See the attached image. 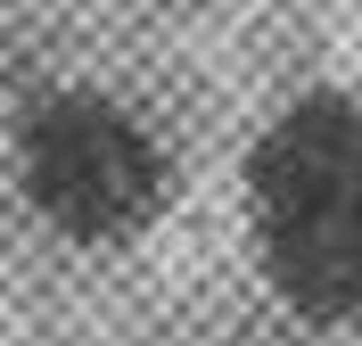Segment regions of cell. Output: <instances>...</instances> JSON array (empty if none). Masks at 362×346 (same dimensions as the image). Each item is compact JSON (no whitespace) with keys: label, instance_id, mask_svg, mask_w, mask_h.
Here are the masks:
<instances>
[{"label":"cell","instance_id":"6da1fadb","mask_svg":"<svg viewBox=\"0 0 362 346\" xmlns=\"http://www.w3.org/2000/svg\"><path fill=\"white\" fill-rule=\"evenodd\" d=\"M264 289L305 330H362V99L296 91L239 157Z\"/></svg>","mask_w":362,"mask_h":346},{"label":"cell","instance_id":"7a4b0ae2","mask_svg":"<svg viewBox=\"0 0 362 346\" xmlns=\"http://www.w3.org/2000/svg\"><path fill=\"white\" fill-rule=\"evenodd\" d=\"M17 190L74 248H132L173 207V157L124 99L42 91L17 115Z\"/></svg>","mask_w":362,"mask_h":346}]
</instances>
